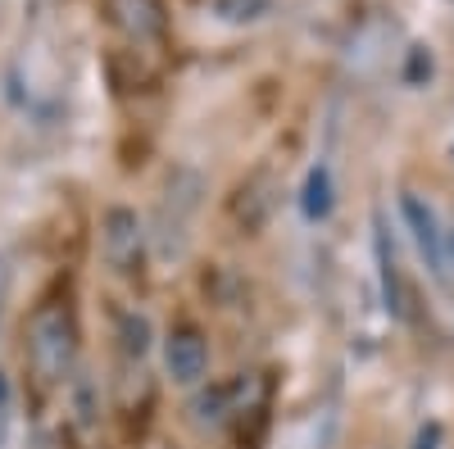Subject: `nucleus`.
Here are the masks:
<instances>
[{
	"mask_svg": "<svg viewBox=\"0 0 454 449\" xmlns=\"http://www.w3.org/2000/svg\"><path fill=\"white\" fill-rule=\"evenodd\" d=\"M78 350H82V327L73 305L68 299H42L27 314V331H23V359L32 377L42 386H64L73 368H78Z\"/></svg>",
	"mask_w": 454,
	"mask_h": 449,
	"instance_id": "obj_1",
	"label": "nucleus"
},
{
	"mask_svg": "<svg viewBox=\"0 0 454 449\" xmlns=\"http://www.w3.org/2000/svg\"><path fill=\"white\" fill-rule=\"evenodd\" d=\"M269 395H273V382L263 372H237L209 391H200L192 399V422L200 431H223V427H237L246 418H259L269 408Z\"/></svg>",
	"mask_w": 454,
	"mask_h": 449,
	"instance_id": "obj_2",
	"label": "nucleus"
},
{
	"mask_svg": "<svg viewBox=\"0 0 454 449\" xmlns=\"http://www.w3.org/2000/svg\"><path fill=\"white\" fill-rule=\"evenodd\" d=\"M145 222L137 209L128 205H109L100 213V259H105V268L109 273H119V277H137L141 264H145Z\"/></svg>",
	"mask_w": 454,
	"mask_h": 449,
	"instance_id": "obj_3",
	"label": "nucleus"
},
{
	"mask_svg": "<svg viewBox=\"0 0 454 449\" xmlns=\"http://www.w3.org/2000/svg\"><path fill=\"white\" fill-rule=\"evenodd\" d=\"M164 372L173 386H200L209 372V341L205 331L192 322H177L164 336Z\"/></svg>",
	"mask_w": 454,
	"mask_h": 449,
	"instance_id": "obj_4",
	"label": "nucleus"
},
{
	"mask_svg": "<svg viewBox=\"0 0 454 449\" xmlns=\"http://www.w3.org/2000/svg\"><path fill=\"white\" fill-rule=\"evenodd\" d=\"M105 19L114 23V32H123L137 46L160 42L164 27H168L164 0H105Z\"/></svg>",
	"mask_w": 454,
	"mask_h": 449,
	"instance_id": "obj_5",
	"label": "nucleus"
},
{
	"mask_svg": "<svg viewBox=\"0 0 454 449\" xmlns=\"http://www.w3.org/2000/svg\"><path fill=\"white\" fill-rule=\"evenodd\" d=\"M400 213H404V222H409L413 241H419V254L427 259L432 277H441V282H445V241H441L436 209H432L419 191H404V196H400Z\"/></svg>",
	"mask_w": 454,
	"mask_h": 449,
	"instance_id": "obj_6",
	"label": "nucleus"
},
{
	"mask_svg": "<svg viewBox=\"0 0 454 449\" xmlns=\"http://www.w3.org/2000/svg\"><path fill=\"white\" fill-rule=\"evenodd\" d=\"M278 205V182L269 173H254L237 186V196H232V218H237V228L241 232H259L263 222H269Z\"/></svg>",
	"mask_w": 454,
	"mask_h": 449,
	"instance_id": "obj_7",
	"label": "nucleus"
},
{
	"mask_svg": "<svg viewBox=\"0 0 454 449\" xmlns=\"http://www.w3.org/2000/svg\"><path fill=\"white\" fill-rule=\"evenodd\" d=\"M377 268H382V295H387V309L395 318L409 314V286H404V273H400V259H395V245L382 228V218H377Z\"/></svg>",
	"mask_w": 454,
	"mask_h": 449,
	"instance_id": "obj_8",
	"label": "nucleus"
},
{
	"mask_svg": "<svg viewBox=\"0 0 454 449\" xmlns=\"http://www.w3.org/2000/svg\"><path fill=\"white\" fill-rule=\"evenodd\" d=\"M332 205H336V196H332V168L318 164V168H309V177H305V196H300V209H305L309 222H323V218L332 213Z\"/></svg>",
	"mask_w": 454,
	"mask_h": 449,
	"instance_id": "obj_9",
	"label": "nucleus"
},
{
	"mask_svg": "<svg viewBox=\"0 0 454 449\" xmlns=\"http://www.w3.org/2000/svg\"><path fill=\"white\" fill-rule=\"evenodd\" d=\"M278 0H214V14L232 27H246V23H259L273 14Z\"/></svg>",
	"mask_w": 454,
	"mask_h": 449,
	"instance_id": "obj_10",
	"label": "nucleus"
},
{
	"mask_svg": "<svg viewBox=\"0 0 454 449\" xmlns=\"http://www.w3.org/2000/svg\"><path fill=\"white\" fill-rule=\"evenodd\" d=\"M119 350H123L128 359H141V354L150 350V322H145L141 314H123V318H119Z\"/></svg>",
	"mask_w": 454,
	"mask_h": 449,
	"instance_id": "obj_11",
	"label": "nucleus"
},
{
	"mask_svg": "<svg viewBox=\"0 0 454 449\" xmlns=\"http://www.w3.org/2000/svg\"><path fill=\"white\" fill-rule=\"evenodd\" d=\"M432 78V50L427 46H413L409 50V68H404V82L409 87H423Z\"/></svg>",
	"mask_w": 454,
	"mask_h": 449,
	"instance_id": "obj_12",
	"label": "nucleus"
},
{
	"mask_svg": "<svg viewBox=\"0 0 454 449\" xmlns=\"http://www.w3.org/2000/svg\"><path fill=\"white\" fill-rule=\"evenodd\" d=\"M441 436H445V431H441V422H427V427L419 431V440H413V449H436V445H441Z\"/></svg>",
	"mask_w": 454,
	"mask_h": 449,
	"instance_id": "obj_13",
	"label": "nucleus"
},
{
	"mask_svg": "<svg viewBox=\"0 0 454 449\" xmlns=\"http://www.w3.org/2000/svg\"><path fill=\"white\" fill-rule=\"evenodd\" d=\"M10 408V377H5V368H0V414Z\"/></svg>",
	"mask_w": 454,
	"mask_h": 449,
	"instance_id": "obj_14",
	"label": "nucleus"
},
{
	"mask_svg": "<svg viewBox=\"0 0 454 449\" xmlns=\"http://www.w3.org/2000/svg\"><path fill=\"white\" fill-rule=\"evenodd\" d=\"M450 250H454V236H450Z\"/></svg>",
	"mask_w": 454,
	"mask_h": 449,
	"instance_id": "obj_15",
	"label": "nucleus"
}]
</instances>
